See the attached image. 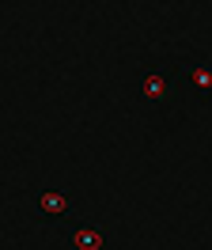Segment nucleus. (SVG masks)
Segmentation results:
<instances>
[{"label": "nucleus", "mask_w": 212, "mask_h": 250, "mask_svg": "<svg viewBox=\"0 0 212 250\" xmlns=\"http://www.w3.org/2000/svg\"><path fill=\"white\" fill-rule=\"evenodd\" d=\"M186 83H190V91L197 99H212V68L209 64H193L190 72H186Z\"/></svg>", "instance_id": "obj_2"}, {"label": "nucleus", "mask_w": 212, "mask_h": 250, "mask_svg": "<svg viewBox=\"0 0 212 250\" xmlns=\"http://www.w3.org/2000/svg\"><path fill=\"white\" fill-rule=\"evenodd\" d=\"M167 91H170V80H167V72H148V76H144V83H140V95H144L148 103H163Z\"/></svg>", "instance_id": "obj_3"}, {"label": "nucleus", "mask_w": 212, "mask_h": 250, "mask_svg": "<svg viewBox=\"0 0 212 250\" xmlns=\"http://www.w3.org/2000/svg\"><path fill=\"white\" fill-rule=\"evenodd\" d=\"M72 247L76 250H103V231H95V228H76Z\"/></svg>", "instance_id": "obj_4"}, {"label": "nucleus", "mask_w": 212, "mask_h": 250, "mask_svg": "<svg viewBox=\"0 0 212 250\" xmlns=\"http://www.w3.org/2000/svg\"><path fill=\"white\" fill-rule=\"evenodd\" d=\"M68 208H72V201H68L61 189H42V193H38V216L57 220V216H68Z\"/></svg>", "instance_id": "obj_1"}]
</instances>
